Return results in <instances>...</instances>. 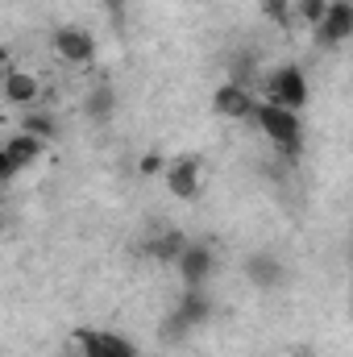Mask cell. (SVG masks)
I'll use <instances>...</instances> for the list:
<instances>
[{
  "label": "cell",
  "instance_id": "1",
  "mask_svg": "<svg viewBox=\"0 0 353 357\" xmlns=\"http://www.w3.org/2000/svg\"><path fill=\"white\" fill-rule=\"evenodd\" d=\"M250 121L262 129V137L283 158H299L303 154V116L299 112H287V108H278L270 100H258Z\"/></svg>",
  "mask_w": 353,
  "mask_h": 357
},
{
  "label": "cell",
  "instance_id": "2",
  "mask_svg": "<svg viewBox=\"0 0 353 357\" xmlns=\"http://www.w3.org/2000/svg\"><path fill=\"white\" fill-rule=\"evenodd\" d=\"M258 84H262V96H258V100H270V104H278V108H287V112H303L308 100H312L308 71H303L299 63H278V67H270V71L258 75Z\"/></svg>",
  "mask_w": 353,
  "mask_h": 357
},
{
  "label": "cell",
  "instance_id": "3",
  "mask_svg": "<svg viewBox=\"0 0 353 357\" xmlns=\"http://www.w3.org/2000/svg\"><path fill=\"white\" fill-rule=\"evenodd\" d=\"M50 50L63 67H91L96 63V33L84 29V25H59L50 33Z\"/></svg>",
  "mask_w": 353,
  "mask_h": 357
},
{
  "label": "cell",
  "instance_id": "4",
  "mask_svg": "<svg viewBox=\"0 0 353 357\" xmlns=\"http://www.w3.org/2000/svg\"><path fill=\"white\" fill-rule=\"evenodd\" d=\"M312 38H316V46H324V50L345 46L353 38V0H329L324 17L312 25Z\"/></svg>",
  "mask_w": 353,
  "mask_h": 357
},
{
  "label": "cell",
  "instance_id": "5",
  "mask_svg": "<svg viewBox=\"0 0 353 357\" xmlns=\"http://www.w3.org/2000/svg\"><path fill=\"white\" fill-rule=\"evenodd\" d=\"M163 183H167V191H171L175 199H183V204L200 199V191H204V167H200V158H195V154L171 158V162L163 167Z\"/></svg>",
  "mask_w": 353,
  "mask_h": 357
},
{
  "label": "cell",
  "instance_id": "6",
  "mask_svg": "<svg viewBox=\"0 0 353 357\" xmlns=\"http://www.w3.org/2000/svg\"><path fill=\"white\" fill-rule=\"evenodd\" d=\"M75 345L84 357H137V345L112 328H80Z\"/></svg>",
  "mask_w": 353,
  "mask_h": 357
},
{
  "label": "cell",
  "instance_id": "7",
  "mask_svg": "<svg viewBox=\"0 0 353 357\" xmlns=\"http://www.w3.org/2000/svg\"><path fill=\"white\" fill-rule=\"evenodd\" d=\"M254 104H258V91L254 88H241L233 79H225L220 88L212 91V112L220 121H250L254 116Z\"/></svg>",
  "mask_w": 353,
  "mask_h": 357
},
{
  "label": "cell",
  "instance_id": "8",
  "mask_svg": "<svg viewBox=\"0 0 353 357\" xmlns=\"http://www.w3.org/2000/svg\"><path fill=\"white\" fill-rule=\"evenodd\" d=\"M171 266L179 270L183 287H204V282L212 278L216 254H212V245H204V241H187V245L179 250V258L171 262Z\"/></svg>",
  "mask_w": 353,
  "mask_h": 357
},
{
  "label": "cell",
  "instance_id": "9",
  "mask_svg": "<svg viewBox=\"0 0 353 357\" xmlns=\"http://www.w3.org/2000/svg\"><path fill=\"white\" fill-rule=\"evenodd\" d=\"M42 79L33 75V71H21V67H8V75L0 79V96H4V104H13V108H38L42 104Z\"/></svg>",
  "mask_w": 353,
  "mask_h": 357
},
{
  "label": "cell",
  "instance_id": "10",
  "mask_svg": "<svg viewBox=\"0 0 353 357\" xmlns=\"http://www.w3.org/2000/svg\"><path fill=\"white\" fill-rule=\"evenodd\" d=\"M84 116H88L91 125H108L117 116V88L108 79H100V84L88 88V96H84Z\"/></svg>",
  "mask_w": 353,
  "mask_h": 357
},
{
  "label": "cell",
  "instance_id": "11",
  "mask_svg": "<svg viewBox=\"0 0 353 357\" xmlns=\"http://www.w3.org/2000/svg\"><path fill=\"white\" fill-rule=\"evenodd\" d=\"M0 150H4V154H8V158H13V162H17V167H21V175H25V171H29V167H33V162H38V158H42V154H46V150H50V146H46V142H38V137H29V133H21V129H17V133H13V137H8V142H4V146H0Z\"/></svg>",
  "mask_w": 353,
  "mask_h": 357
},
{
  "label": "cell",
  "instance_id": "12",
  "mask_svg": "<svg viewBox=\"0 0 353 357\" xmlns=\"http://www.w3.org/2000/svg\"><path fill=\"white\" fill-rule=\"evenodd\" d=\"M187 245V233H179V229H158L142 250H146V258H154V262H163V266H171L179 258V250Z\"/></svg>",
  "mask_w": 353,
  "mask_h": 357
},
{
  "label": "cell",
  "instance_id": "13",
  "mask_svg": "<svg viewBox=\"0 0 353 357\" xmlns=\"http://www.w3.org/2000/svg\"><path fill=\"white\" fill-rule=\"evenodd\" d=\"M17 129L29 133V137H38V142H46V146H54V137H59V121H54V112H38V108H25Z\"/></svg>",
  "mask_w": 353,
  "mask_h": 357
},
{
  "label": "cell",
  "instance_id": "14",
  "mask_svg": "<svg viewBox=\"0 0 353 357\" xmlns=\"http://www.w3.org/2000/svg\"><path fill=\"white\" fill-rule=\"evenodd\" d=\"M246 270H250V282H254V287H278V282H283V262L270 258V254H254Z\"/></svg>",
  "mask_w": 353,
  "mask_h": 357
},
{
  "label": "cell",
  "instance_id": "15",
  "mask_svg": "<svg viewBox=\"0 0 353 357\" xmlns=\"http://www.w3.org/2000/svg\"><path fill=\"white\" fill-rule=\"evenodd\" d=\"M324 8H329V0H291V17L303 25H316L324 17Z\"/></svg>",
  "mask_w": 353,
  "mask_h": 357
},
{
  "label": "cell",
  "instance_id": "16",
  "mask_svg": "<svg viewBox=\"0 0 353 357\" xmlns=\"http://www.w3.org/2000/svg\"><path fill=\"white\" fill-rule=\"evenodd\" d=\"M262 4V13H266V21L270 25H278V29H287L295 17H291V0H258Z\"/></svg>",
  "mask_w": 353,
  "mask_h": 357
},
{
  "label": "cell",
  "instance_id": "17",
  "mask_svg": "<svg viewBox=\"0 0 353 357\" xmlns=\"http://www.w3.org/2000/svg\"><path fill=\"white\" fill-rule=\"evenodd\" d=\"M13 178H21V167H17V162L0 150V183H13Z\"/></svg>",
  "mask_w": 353,
  "mask_h": 357
},
{
  "label": "cell",
  "instance_id": "18",
  "mask_svg": "<svg viewBox=\"0 0 353 357\" xmlns=\"http://www.w3.org/2000/svg\"><path fill=\"white\" fill-rule=\"evenodd\" d=\"M163 167H167V162H163L158 154H146V158L137 162V171H142V175H163Z\"/></svg>",
  "mask_w": 353,
  "mask_h": 357
},
{
  "label": "cell",
  "instance_id": "19",
  "mask_svg": "<svg viewBox=\"0 0 353 357\" xmlns=\"http://www.w3.org/2000/svg\"><path fill=\"white\" fill-rule=\"evenodd\" d=\"M8 67H13V54H8V46H0V79L8 75Z\"/></svg>",
  "mask_w": 353,
  "mask_h": 357
},
{
  "label": "cell",
  "instance_id": "20",
  "mask_svg": "<svg viewBox=\"0 0 353 357\" xmlns=\"http://www.w3.org/2000/svg\"><path fill=\"white\" fill-rule=\"evenodd\" d=\"M100 4H104V8H112V13H117V8H125V0H100Z\"/></svg>",
  "mask_w": 353,
  "mask_h": 357
},
{
  "label": "cell",
  "instance_id": "21",
  "mask_svg": "<svg viewBox=\"0 0 353 357\" xmlns=\"http://www.w3.org/2000/svg\"><path fill=\"white\" fill-rule=\"evenodd\" d=\"M4 191H8V183H0V204H4Z\"/></svg>",
  "mask_w": 353,
  "mask_h": 357
},
{
  "label": "cell",
  "instance_id": "22",
  "mask_svg": "<svg viewBox=\"0 0 353 357\" xmlns=\"http://www.w3.org/2000/svg\"><path fill=\"white\" fill-rule=\"evenodd\" d=\"M291 357H308V354H291Z\"/></svg>",
  "mask_w": 353,
  "mask_h": 357
}]
</instances>
